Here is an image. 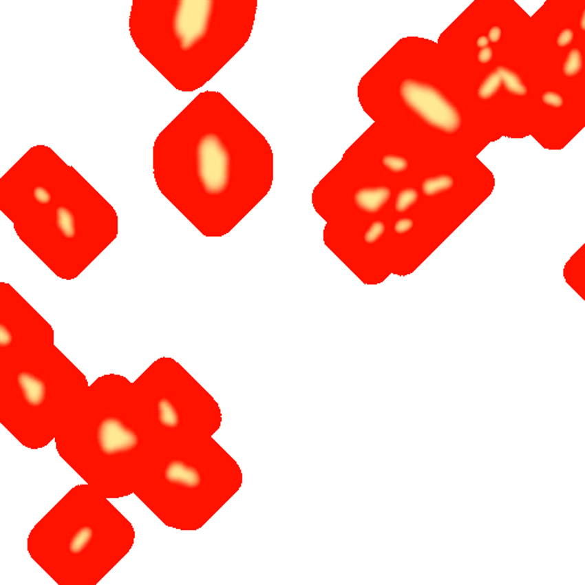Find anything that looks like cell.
Segmentation results:
<instances>
[{"label": "cell", "mask_w": 585, "mask_h": 585, "mask_svg": "<svg viewBox=\"0 0 585 585\" xmlns=\"http://www.w3.org/2000/svg\"><path fill=\"white\" fill-rule=\"evenodd\" d=\"M584 52L579 45L576 44L568 52H566L560 60L559 74L564 81H579L584 74Z\"/></svg>", "instance_id": "cell-13"}, {"label": "cell", "mask_w": 585, "mask_h": 585, "mask_svg": "<svg viewBox=\"0 0 585 585\" xmlns=\"http://www.w3.org/2000/svg\"><path fill=\"white\" fill-rule=\"evenodd\" d=\"M576 30H577L579 34L585 36V5L582 7L581 13H579V17L576 20Z\"/></svg>", "instance_id": "cell-26"}, {"label": "cell", "mask_w": 585, "mask_h": 585, "mask_svg": "<svg viewBox=\"0 0 585 585\" xmlns=\"http://www.w3.org/2000/svg\"><path fill=\"white\" fill-rule=\"evenodd\" d=\"M540 105L545 110H549L551 112H562L565 110L566 105H567V98L564 92L559 88H552V89H545L542 92L541 96L538 98Z\"/></svg>", "instance_id": "cell-16"}, {"label": "cell", "mask_w": 585, "mask_h": 585, "mask_svg": "<svg viewBox=\"0 0 585 585\" xmlns=\"http://www.w3.org/2000/svg\"><path fill=\"white\" fill-rule=\"evenodd\" d=\"M577 36H579V32L575 28H557L555 31V36H553V46L559 53L565 54L566 52H568L571 48L575 46Z\"/></svg>", "instance_id": "cell-17"}, {"label": "cell", "mask_w": 585, "mask_h": 585, "mask_svg": "<svg viewBox=\"0 0 585 585\" xmlns=\"http://www.w3.org/2000/svg\"><path fill=\"white\" fill-rule=\"evenodd\" d=\"M195 181L211 199L221 198L233 182V155L219 131H205L195 141Z\"/></svg>", "instance_id": "cell-2"}, {"label": "cell", "mask_w": 585, "mask_h": 585, "mask_svg": "<svg viewBox=\"0 0 585 585\" xmlns=\"http://www.w3.org/2000/svg\"><path fill=\"white\" fill-rule=\"evenodd\" d=\"M98 541V531L93 526L77 525L71 531L65 545V553L71 558H83L91 553Z\"/></svg>", "instance_id": "cell-9"}, {"label": "cell", "mask_w": 585, "mask_h": 585, "mask_svg": "<svg viewBox=\"0 0 585 585\" xmlns=\"http://www.w3.org/2000/svg\"><path fill=\"white\" fill-rule=\"evenodd\" d=\"M214 5V1L207 0H183L176 3L169 29L181 51H195L205 44L212 31Z\"/></svg>", "instance_id": "cell-3"}, {"label": "cell", "mask_w": 585, "mask_h": 585, "mask_svg": "<svg viewBox=\"0 0 585 585\" xmlns=\"http://www.w3.org/2000/svg\"><path fill=\"white\" fill-rule=\"evenodd\" d=\"M488 46H491V43L488 41L486 34H481L480 36L477 37V39L474 41V50H476V51H480V50H484V48L488 47Z\"/></svg>", "instance_id": "cell-25"}, {"label": "cell", "mask_w": 585, "mask_h": 585, "mask_svg": "<svg viewBox=\"0 0 585 585\" xmlns=\"http://www.w3.org/2000/svg\"><path fill=\"white\" fill-rule=\"evenodd\" d=\"M399 101L414 119L445 138L460 135L465 114L451 93L424 79L410 78L399 83Z\"/></svg>", "instance_id": "cell-1"}, {"label": "cell", "mask_w": 585, "mask_h": 585, "mask_svg": "<svg viewBox=\"0 0 585 585\" xmlns=\"http://www.w3.org/2000/svg\"><path fill=\"white\" fill-rule=\"evenodd\" d=\"M486 36H487L488 41L491 43V46H495L496 47L504 39V30H503V28L501 25H493V27L488 29Z\"/></svg>", "instance_id": "cell-23"}, {"label": "cell", "mask_w": 585, "mask_h": 585, "mask_svg": "<svg viewBox=\"0 0 585 585\" xmlns=\"http://www.w3.org/2000/svg\"><path fill=\"white\" fill-rule=\"evenodd\" d=\"M381 165L389 176L399 178L410 169V160L403 153H387L382 156Z\"/></svg>", "instance_id": "cell-15"}, {"label": "cell", "mask_w": 585, "mask_h": 585, "mask_svg": "<svg viewBox=\"0 0 585 585\" xmlns=\"http://www.w3.org/2000/svg\"><path fill=\"white\" fill-rule=\"evenodd\" d=\"M13 383L25 407L32 410H44L50 397V387L45 377L31 370H20L15 374Z\"/></svg>", "instance_id": "cell-6"}, {"label": "cell", "mask_w": 585, "mask_h": 585, "mask_svg": "<svg viewBox=\"0 0 585 585\" xmlns=\"http://www.w3.org/2000/svg\"><path fill=\"white\" fill-rule=\"evenodd\" d=\"M164 480L178 491H195L202 487V470L183 458H169L164 465Z\"/></svg>", "instance_id": "cell-5"}, {"label": "cell", "mask_w": 585, "mask_h": 585, "mask_svg": "<svg viewBox=\"0 0 585 585\" xmlns=\"http://www.w3.org/2000/svg\"><path fill=\"white\" fill-rule=\"evenodd\" d=\"M503 92L501 76L495 67L482 74L474 84V100L478 102L496 101Z\"/></svg>", "instance_id": "cell-12"}, {"label": "cell", "mask_w": 585, "mask_h": 585, "mask_svg": "<svg viewBox=\"0 0 585 585\" xmlns=\"http://www.w3.org/2000/svg\"><path fill=\"white\" fill-rule=\"evenodd\" d=\"M420 193L417 189L407 188L398 192L394 202V211L397 214L410 212L416 207L420 200Z\"/></svg>", "instance_id": "cell-18"}, {"label": "cell", "mask_w": 585, "mask_h": 585, "mask_svg": "<svg viewBox=\"0 0 585 585\" xmlns=\"http://www.w3.org/2000/svg\"><path fill=\"white\" fill-rule=\"evenodd\" d=\"M14 345L13 330L6 323H0V349L7 350Z\"/></svg>", "instance_id": "cell-22"}, {"label": "cell", "mask_w": 585, "mask_h": 585, "mask_svg": "<svg viewBox=\"0 0 585 585\" xmlns=\"http://www.w3.org/2000/svg\"><path fill=\"white\" fill-rule=\"evenodd\" d=\"M496 54H498L496 47L495 46H488V47L480 50V51H476V53H474V62L477 64V67H486V65L491 64L495 60Z\"/></svg>", "instance_id": "cell-20"}, {"label": "cell", "mask_w": 585, "mask_h": 585, "mask_svg": "<svg viewBox=\"0 0 585 585\" xmlns=\"http://www.w3.org/2000/svg\"><path fill=\"white\" fill-rule=\"evenodd\" d=\"M385 231V223L382 221H374L367 226L363 238L367 242H374L383 235Z\"/></svg>", "instance_id": "cell-21"}, {"label": "cell", "mask_w": 585, "mask_h": 585, "mask_svg": "<svg viewBox=\"0 0 585 585\" xmlns=\"http://www.w3.org/2000/svg\"><path fill=\"white\" fill-rule=\"evenodd\" d=\"M95 441L103 458H124L134 453L140 445V434L124 417L105 415L95 427Z\"/></svg>", "instance_id": "cell-4"}, {"label": "cell", "mask_w": 585, "mask_h": 585, "mask_svg": "<svg viewBox=\"0 0 585 585\" xmlns=\"http://www.w3.org/2000/svg\"><path fill=\"white\" fill-rule=\"evenodd\" d=\"M458 188V176L454 173L444 172L437 176H424L417 191L421 198L436 200L445 198L449 193L456 191Z\"/></svg>", "instance_id": "cell-8"}, {"label": "cell", "mask_w": 585, "mask_h": 585, "mask_svg": "<svg viewBox=\"0 0 585 585\" xmlns=\"http://www.w3.org/2000/svg\"><path fill=\"white\" fill-rule=\"evenodd\" d=\"M31 202L39 207H48L53 202V191L44 183H36L30 189Z\"/></svg>", "instance_id": "cell-19"}, {"label": "cell", "mask_w": 585, "mask_h": 585, "mask_svg": "<svg viewBox=\"0 0 585 585\" xmlns=\"http://www.w3.org/2000/svg\"><path fill=\"white\" fill-rule=\"evenodd\" d=\"M155 422L159 427L176 430L181 424V412L172 399L159 397L155 403Z\"/></svg>", "instance_id": "cell-14"}, {"label": "cell", "mask_w": 585, "mask_h": 585, "mask_svg": "<svg viewBox=\"0 0 585 585\" xmlns=\"http://www.w3.org/2000/svg\"><path fill=\"white\" fill-rule=\"evenodd\" d=\"M391 193L392 190L387 184L360 188L353 195V205L357 212L376 215L387 207Z\"/></svg>", "instance_id": "cell-7"}, {"label": "cell", "mask_w": 585, "mask_h": 585, "mask_svg": "<svg viewBox=\"0 0 585 585\" xmlns=\"http://www.w3.org/2000/svg\"><path fill=\"white\" fill-rule=\"evenodd\" d=\"M414 228V220L410 217H405V219L398 220L397 222L394 223V231L397 235H406L410 233Z\"/></svg>", "instance_id": "cell-24"}, {"label": "cell", "mask_w": 585, "mask_h": 585, "mask_svg": "<svg viewBox=\"0 0 585 585\" xmlns=\"http://www.w3.org/2000/svg\"><path fill=\"white\" fill-rule=\"evenodd\" d=\"M496 70L501 76L505 94L515 98H526L531 94L527 78L518 67L502 64L496 67Z\"/></svg>", "instance_id": "cell-10"}, {"label": "cell", "mask_w": 585, "mask_h": 585, "mask_svg": "<svg viewBox=\"0 0 585 585\" xmlns=\"http://www.w3.org/2000/svg\"><path fill=\"white\" fill-rule=\"evenodd\" d=\"M55 226L58 237L64 242H72L81 235L79 214L69 204L61 202L55 211Z\"/></svg>", "instance_id": "cell-11"}]
</instances>
